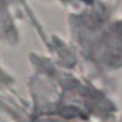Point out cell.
Here are the masks:
<instances>
[{"mask_svg":"<svg viewBox=\"0 0 122 122\" xmlns=\"http://www.w3.org/2000/svg\"><path fill=\"white\" fill-rule=\"evenodd\" d=\"M84 1H85V2H86V1H88V2H91L92 0H84Z\"/></svg>","mask_w":122,"mask_h":122,"instance_id":"6da1fadb","label":"cell"}]
</instances>
